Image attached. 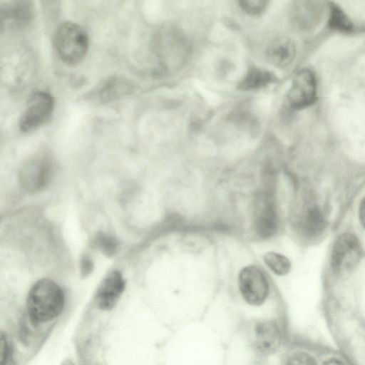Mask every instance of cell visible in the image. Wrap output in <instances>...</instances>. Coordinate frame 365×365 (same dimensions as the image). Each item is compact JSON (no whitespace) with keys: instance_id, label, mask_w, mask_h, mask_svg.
I'll return each instance as SVG.
<instances>
[{"instance_id":"23","label":"cell","mask_w":365,"mask_h":365,"mask_svg":"<svg viewBox=\"0 0 365 365\" xmlns=\"http://www.w3.org/2000/svg\"><path fill=\"white\" fill-rule=\"evenodd\" d=\"M359 219L365 229V196L362 198L359 205Z\"/></svg>"},{"instance_id":"3","label":"cell","mask_w":365,"mask_h":365,"mask_svg":"<svg viewBox=\"0 0 365 365\" xmlns=\"http://www.w3.org/2000/svg\"><path fill=\"white\" fill-rule=\"evenodd\" d=\"M54 46L63 62L70 66L79 63L88 51L87 33L76 23L63 22L56 31Z\"/></svg>"},{"instance_id":"11","label":"cell","mask_w":365,"mask_h":365,"mask_svg":"<svg viewBox=\"0 0 365 365\" xmlns=\"http://www.w3.org/2000/svg\"><path fill=\"white\" fill-rule=\"evenodd\" d=\"M125 286L122 274L110 272L102 281L95 297L97 307L102 310L112 309L118 303Z\"/></svg>"},{"instance_id":"18","label":"cell","mask_w":365,"mask_h":365,"mask_svg":"<svg viewBox=\"0 0 365 365\" xmlns=\"http://www.w3.org/2000/svg\"><path fill=\"white\" fill-rule=\"evenodd\" d=\"M131 90L130 85L123 80L113 78L109 80L101 89V98L108 101L126 94Z\"/></svg>"},{"instance_id":"8","label":"cell","mask_w":365,"mask_h":365,"mask_svg":"<svg viewBox=\"0 0 365 365\" xmlns=\"http://www.w3.org/2000/svg\"><path fill=\"white\" fill-rule=\"evenodd\" d=\"M287 98L292 107L304 108L314 103L317 99V81L309 69H302L294 76Z\"/></svg>"},{"instance_id":"7","label":"cell","mask_w":365,"mask_h":365,"mask_svg":"<svg viewBox=\"0 0 365 365\" xmlns=\"http://www.w3.org/2000/svg\"><path fill=\"white\" fill-rule=\"evenodd\" d=\"M52 170V161L47 153H40L29 158L21 170V181L31 191L41 189L46 185Z\"/></svg>"},{"instance_id":"5","label":"cell","mask_w":365,"mask_h":365,"mask_svg":"<svg viewBox=\"0 0 365 365\" xmlns=\"http://www.w3.org/2000/svg\"><path fill=\"white\" fill-rule=\"evenodd\" d=\"M54 109V100L46 91L33 93L19 120V128L24 133L36 130L49 120Z\"/></svg>"},{"instance_id":"2","label":"cell","mask_w":365,"mask_h":365,"mask_svg":"<svg viewBox=\"0 0 365 365\" xmlns=\"http://www.w3.org/2000/svg\"><path fill=\"white\" fill-rule=\"evenodd\" d=\"M248 341L257 355L272 356L278 353L285 341V329L281 319L264 317L254 319L248 326Z\"/></svg>"},{"instance_id":"1","label":"cell","mask_w":365,"mask_h":365,"mask_svg":"<svg viewBox=\"0 0 365 365\" xmlns=\"http://www.w3.org/2000/svg\"><path fill=\"white\" fill-rule=\"evenodd\" d=\"M65 306L63 290L53 280L43 278L36 282L26 297V312L34 326L57 318Z\"/></svg>"},{"instance_id":"6","label":"cell","mask_w":365,"mask_h":365,"mask_svg":"<svg viewBox=\"0 0 365 365\" xmlns=\"http://www.w3.org/2000/svg\"><path fill=\"white\" fill-rule=\"evenodd\" d=\"M361 255L359 239L350 232L341 234L336 239L331 252L330 264L335 274L353 269Z\"/></svg>"},{"instance_id":"4","label":"cell","mask_w":365,"mask_h":365,"mask_svg":"<svg viewBox=\"0 0 365 365\" xmlns=\"http://www.w3.org/2000/svg\"><path fill=\"white\" fill-rule=\"evenodd\" d=\"M237 288L243 302L252 308L264 305L271 293L268 278L255 264L245 266L240 269L237 277Z\"/></svg>"},{"instance_id":"20","label":"cell","mask_w":365,"mask_h":365,"mask_svg":"<svg viewBox=\"0 0 365 365\" xmlns=\"http://www.w3.org/2000/svg\"><path fill=\"white\" fill-rule=\"evenodd\" d=\"M96 244L102 252L108 256L113 255L117 249V242L115 238L103 234L98 237Z\"/></svg>"},{"instance_id":"13","label":"cell","mask_w":365,"mask_h":365,"mask_svg":"<svg viewBox=\"0 0 365 365\" xmlns=\"http://www.w3.org/2000/svg\"><path fill=\"white\" fill-rule=\"evenodd\" d=\"M295 52V46L291 40L280 38L269 46L267 56L275 66L285 67L292 61Z\"/></svg>"},{"instance_id":"12","label":"cell","mask_w":365,"mask_h":365,"mask_svg":"<svg viewBox=\"0 0 365 365\" xmlns=\"http://www.w3.org/2000/svg\"><path fill=\"white\" fill-rule=\"evenodd\" d=\"M281 365H322L321 354L309 346L297 345L285 353Z\"/></svg>"},{"instance_id":"21","label":"cell","mask_w":365,"mask_h":365,"mask_svg":"<svg viewBox=\"0 0 365 365\" xmlns=\"http://www.w3.org/2000/svg\"><path fill=\"white\" fill-rule=\"evenodd\" d=\"M240 5L247 13L252 15H257L265 10L267 2L262 0L241 1H240Z\"/></svg>"},{"instance_id":"10","label":"cell","mask_w":365,"mask_h":365,"mask_svg":"<svg viewBox=\"0 0 365 365\" xmlns=\"http://www.w3.org/2000/svg\"><path fill=\"white\" fill-rule=\"evenodd\" d=\"M279 218L273 197L266 195L260 200L254 220L255 231L259 237L269 239L278 231Z\"/></svg>"},{"instance_id":"15","label":"cell","mask_w":365,"mask_h":365,"mask_svg":"<svg viewBox=\"0 0 365 365\" xmlns=\"http://www.w3.org/2000/svg\"><path fill=\"white\" fill-rule=\"evenodd\" d=\"M263 261L268 269L277 276H285L291 269V262L284 255L274 251L264 254Z\"/></svg>"},{"instance_id":"22","label":"cell","mask_w":365,"mask_h":365,"mask_svg":"<svg viewBox=\"0 0 365 365\" xmlns=\"http://www.w3.org/2000/svg\"><path fill=\"white\" fill-rule=\"evenodd\" d=\"M322 365H350L348 360L342 355L329 352L321 355Z\"/></svg>"},{"instance_id":"24","label":"cell","mask_w":365,"mask_h":365,"mask_svg":"<svg viewBox=\"0 0 365 365\" xmlns=\"http://www.w3.org/2000/svg\"><path fill=\"white\" fill-rule=\"evenodd\" d=\"M81 265H82V272H84L85 274L86 275L87 272H90V271L91 269V266H92L91 262L90 260L85 259L82 262Z\"/></svg>"},{"instance_id":"9","label":"cell","mask_w":365,"mask_h":365,"mask_svg":"<svg viewBox=\"0 0 365 365\" xmlns=\"http://www.w3.org/2000/svg\"><path fill=\"white\" fill-rule=\"evenodd\" d=\"M33 4L31 1H11L4 3L0 7L1 30L14 31L24 29L32 20Z\"/></svg>"},{"instance_id":"14","label":"cell","mask_w":365,"mask_h":365,"mask_svg":"<svg viewBox=\"0 0 365 365\" xmlns=\"http://www.w3.org/2000/svg\"><path fill=\"white\" fill-rule=\"evenodd\" d=\"M302 230L307 237L319 235L326 226L323 212L319 207L312 205L304 212L302 220Z\"/></svg>"},{"instance_id":"16","label":"cell","mask_w":365,"mask_h":365,"mask_svg":"<svg viewBox=\"0 0 365 365\" xmlns=\"http://www.w3.org/2000/svg\"><path fill=\"white\" fill-rule=\"evenodd\" d=\"M329 7L328 25L329 28L341 32L348 33L351 31L353 29L352 24L343 10L333 2L329 3Z\"/></svg>"},{"instance_id":"19","label":"cell","mask_w":365,"mask_h":365,"mask_svg":"<svg viewBox=\"0 0 365 365\" xmlns=\"http://www.w3.org/2000/svg\"><path fill=\"white\" fill-rule=\"evenodd\" d=\"M13 359V349L6 336L0 335V365H11Z\"/></svg>"},{"instance_id":"25","label":"cell","mask_w":365,"mask_h":365,"mask_svg":"<svg viewBox=\"0 0 365 365\" xmlns=\"http://www.w3.org/2000/svg\"><path fill=\"white\" fill-rule=\"evenodd\" d=\"M61 365H75V364L71 359H66L61 363Z\"/></svg>"},{"instance_id":"17","label":"cell","mask_w":365,"mask_h":365,"mask_svg":"<svg viewBox=\"0 0 365 365\" xmlns=\"http://www.w3.org/2000/svg\"><path fill=\"white\" fill-rule=\"evenodd\" d=\"M272 80V76L270 73L255 68L247 74L240 87L243 90L256 89L267 85Z\"/></svg>"}]
</instances>
